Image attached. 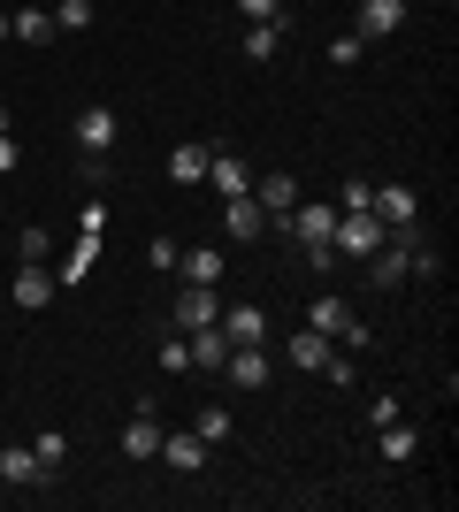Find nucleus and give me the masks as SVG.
I'll use <instances>...</instances> for the list:
<instances>
[{
    "label": "nucleus",
    "mask_w": 459,
    "mask_h": 512,
    "mask_svg": "<svg viewBox=\"0 0 459 512\" xmlns=\"http://www.w3.org/2000/svg\"><path fill=\"white\" fill-rule=\"evenodd\" d=\"M383 222H375V207H352V214H337V230H329V245H337V260H368L375 245H383Z\"/></svg>",
    "instance_id": "obj_1"
},
{
    "label": "nucleus",
    "mask_w": 459,
    "mask_h": 512,
    "mask_svg": "<svg viewBox=\"0 0 459 512\" xmlns=\"http://www.w3.org/2000/svg\"><path fill=\"white\" fill-rule=\"evenodd\" d=\"M368 207H375V222H383L391 237L421 230V192H414V184H375V199H368Z\"/></svg>",
    "instance_id": "obj_2"
},
{
    "label": "nucleus",
    "mask_w": 459,
    "mask_h": 512,
    "mask_svg": "<svg viewBox=\"0 0 459 512\" xmlns=\"http://www.w3.org/2000/svg\"><path fill=\"white\" fill-rule=\"evenodd\" d=\"M215 321H222V283H184V299L169 306V329L192 337V329H215Z\"/></svg>",
    "instance_id": "obj_3"
},
{
    "label": "nucleus",
    "mask_w": 459,
    "mask_h": 512,
    "mask_svg": "<svg viewBox=\"0 0 459 512\" xmlns=\"http://www.w3.org/2000/svg\"><path fill=\"white\" fill-rule=\"evenodd\" d=\"M268 375H276V367H268V344H230V360H222V383L230 390L253 398V390H268Z\"/></svg>",
    "instance_id": "obj_4"
},
{
    "label": "nucleus",
    "mask_w": 459,
    "mask_h": 512,
    "mask_svg": "<svg viewBox=\"0 0 459 512\" xmlns=\"http://www.w3.org/2000/svg\"><path fill=\"white\" fill-rule=\"evenodd\" d=\"M115 138H123V123H115V107H77V153H92V161H108Z\"/></svg>",
    "instance_id": "obj_5"
},
{
    "label": "nucleus",
    "mask_w": 459,
    "mask_h": 512,
    "mask_svg": "<svg viewBox=\"0 0 459 512\" xmlns=\"http://www.w3.org/2000/svg\"><path fill=\"white\" fill-rule=\"evenodd\" d=\"M207 192H222V199H245V192H253V169H245V153L207 146Z\"/></svg>",
    "instance_id": "obj_6"
},
{
    "label": "nucleus",
    "mask_w": 459,
    "mask_h": 512,
    "mask_svg": "<svg viewBox=\"0 0 459 512\" xmlns=\"http://www.w3.org/2000/svg\"><path fill=\"white\" fill-rule=\"evenodd\" d=\"M253 199H261L268 230H284V214L299 207V176H291V169H276V176H253Z\"/></svg>",
    "instance_id": "obj_7"
},
{
    "label": "nucleus",
    "mask_w": 459,
    "mask_h": 512,
    "mask_svg": "<svg viewBox=\"0 0 459 512\" xmlns=\"http://www.w3.org/2000/svg\"><path fill=\"white\" fill-rule=\"evenodd\" d=\"M54 291H62V283H54V268H46V260H16V306H23V314L54 306Z\"/></svg>",
    "instance_id": "obj_8"
},
{
    "label": "nucleus",
    "mask_w": 459,
    "mask_h": 512,
    "mask_svg": "<svg viewBox=\"0 0 459 512\" xmlns=\"http://www.w3.org/2000/svg\"><path fill=\"white\" fill-rule=\"evenodd\" d=\"M0 482H8V490H46L54 474L39 467V451H31V444H8V451H0Z\"/></svg>",
    "instance_id": "obj_9"
},
{
    "label": "nucleus",
    "mask_w": 459,
    "mask_h": 512,
    "mask_svg": "<svg viewBox=\"0 0 459 512\" xmlns=\"http://www.w3.org/2000/svg\"><path fill=\"white\" fill-rule=\"evenodd\" d=\"M391 31H406V0H360L352 39H391Z\"/></svg>",
    "instance_id": "obj_10"
},
{
    "label": "nucleus",
    "mask_w": 459,
    "mask_h": 512,
    "mask_svg": "<svg viewBox=\"0 0 459 512\" xmlns=\"http://www.w3.org/2000/svg\"><path fill=\"white\" fill-rule=\"evenodd\" d=\"M222 230L238 237V245H253V237L268 230V214H261V199L245 192V199H222Z\"/></svg>",
    "instance_id": "obj_11"
},
{
    "label": "nucleus",
    "mask_w": 459,
    "mask_h": 512,
    "mask_svg": "<svg viewBox=\"0 0 459 512\" xmlns=\"http://www.w3.org/2000/svg\"><path fill=\"white\" fill-rule=\"evenodd\" d=\"M161 459H169L176 474H199L207 467V444H199L192 428H161Z\"/></svg>",
    "instance_id": "obj_12"
},
{
    "label": "nucleus",
    "mask_w": 459,
    "mask_h": 512,
    "mask_svg": "<svg viewBox=\"0 0 459 512\" xmlns=\"http://www.w3.org/2000/svg\"><path fill=\"white\" fill-rule=\"evenodd\" d=\"M92 268H100V237H77V245H69V253H62V268H54V283H62V291H77V283H85L92 276Z\"/></svg>",
    "instance_id": "obj_13"
},
{
    "label": "nucleus",
    "mask_w": 459,
    "mask_h": 512,
    "mask_svg": "<svg viewBox=\"0 0 459 512\" xmlns=\"http://www.w3.org/2000/svg\"><path fill=\"white\" fill-rule=\"evenodd\" d=\"M222 337L230 344H268V306H222Z\"/></svg>",
    "instance_id": "obj_14"
},
{
    "label": "nucleus",
    "mask_w": 459,
    "mask_h": 512,
    "mask_svg": "<svg viewBox=\"0 0 459 512\" xmlns=\"http://www.w3.org/2000/svg\"><path fill=\"white\" fill-rule=\"evenodd\" d=\"M123 459H138V467H146V459H161V421H153L146 406H138L131 428H123Z\"/></svg>",
    "instance_id": "obj_15"
},
{
    "label": "nucleus",
    "mask_w": 459,
    "mask_h": 512,
    "mask_svg": "<svg viewBox=\"0 0 459 512\" xmlns=\"http://www.w3.org/2000/svg\"><path fill=\"white\" fill-rule=\"evenodd\" d=\"M176 276L184 283H222V245H184V253H176Z\"/></svg>",
    "instance_id": "obj_16"
},
{
    "label": "nucleus",
    "mask_w": 459,
    "mask_h": 512,
    "mask_svg": "<svg viewBox=\"0 0 459 512\" xmlns=\"http://www.w3.org/2000/svg\"><path fill=\"white\" fill-rule=\"evenodd\" d=\"M184 344H192V367H199V375H222V360H230V337H222V321H215V329H192Z\"/></svg>",
    "instance_id": "obj_17"
},
{
    "label": "nucleus",
    "mask_w": 459,
    "mask_h": 512,
    "mask_svg": "<svg viewBox=\"0 0 459 512\" xmlns=\"http://www.w3.org/2000/svg\"><path fill=\"white\" fill-rule=\"evenodd\" d=\"M238 54H245V62H276V54H284V16H276V23H245Z\"/></svg>",
    "instance_id": "obj_18"
},
{
    "label": "nucleus",
    "mask_w": 459,
    "mask_h": 512,
    "mask_svg": "<svg viewBox=\"0 0 459 512\" xmlns=\"http://www.w3.org/2000/svg\"><path fill=\"white\" fill-rule=\"evenodd\" d=\"M375 444H383V467H406V459L421 451V428H398V421H383V428H375Z\"/></svg>",
    "instance_id": "obj_19"
},
{
    "label": "nucleus",
    "mask_w": 459,
    "mask_h": 512,
    "mask_svg": "<svg viewBox=\"0 0 459 512\" xmlns=\"http://www.w3.org/2000/svg\"><path fill=\"white\" fill-rule=\"evenodd\" d=\"M329 360H337V344H329L322 329H299V337H291V367H314V375H322Z\"/></svg>",
    "instance_id": "obj_20"
},
{
    "label": "nucleus",
    "mask_w": 459,
    "mask_h": 512,
    "mask_svg": "<svg viewBox=\"0 0 459 512\" xmlns=\"http://www.w3.org/2000/svg\"><path fill=\"white\" fill-rule=\"evenodd\" d=\"M169 184H207V146H169Z\"/></svg>",
    "instance_id": "obj_21"
},
{
    "label": "nucleus",
    "mask_w": 459,
    "mask_h": 512,
    "mask_svg": "<svg viewBox=\"0 0 459 512\" xmlns=\"http://www.w3.org/2000/svg\"><path fill=\"white\" fill-rule=\"evenodd\" d=\"M8 31H16L23 46H46V39H54V8H16V16H8Z\"/></svg>",
    "instance_id": "obj_22"
},
{
    "label": "nucleus",
    "mask_w": 459,
    "mask_h": 512,
    "mask_svg": "<svg viewBox=\"0 0 459 512\" xmlns=\"http://www.w3.org/2000/svg\"><path fill=\"white\" fill-rule=\"evenodd\" d=\"M192 436H199V444H207V451H215V444H230V436H238V421H230V413H222V406H199Z\"/></svg>",
    "instance_id": "obj_23"
},
{
    "label": "nucleus",
    "mask_w": 459,
    "mask_h": 512,
    "mask_svg": "<svg viewBox=\"0 0 459 512\" xmlns=\"http://www.w3.org/2000/svg\"><path fill=\"white\" fill-rule=\"evenodd\" d=\"M31 451H39V467H46V474H62V459H69V436H62V428H39V436H31Z\"/></svg>",
    "instance_id": "obj_24"
},
{
    "label": "nucleus",
    "mask_w": 459,
    "mask_h": 512,
    "mask_svg": "<svg viewBox=\"0 0 459 512\" xmlns=\"http://www.w3.org/2000/svg\"><path fill=\"white\" fill-rule=\"evenodd\" d=\"M92 23V0H54V31H85Z\"/></svg>",
    "instance_id": "obj_25"
},
{
    "label": "nucleus",
    "mask_w": 459,
    "mask_h": 512,
    "mask_svg": "<svg viewBox=\"0 0 459 512\" xmlns=\"http://www.w3.org/2000/svg\"><path fill=\"white\" fill-rule=\"evenodd\" d=\"M161 367H169V375H184V367H192V344H184V329H169V337H161Z\"/></svg>",
    "instance_id": "obj_26"
},
{
    "label": "nucleus",
    "mask_w": 459,
    "mask_h": 512,
    "mask_svg": "<svg viewBox=\"0 0 459 512\" xmlns=\"http://www.w3.org/2000/svg\"><path fill=\"white\" fill-rule=\"evenodd\" d=\"M329 62H337V69L368 62V39H352V31H345V39H329Z\"/></svg>",
    "instance_id": "obj_27"
},
{
    "label": "nucleus",
    "mask_w": 459,
    "mask_h": 512,
    "mask_svg": "<svg viewBox=\"0 0 459 512\" xmlns=\"http://www.w3.org/2000/svg\"><path fill=\"white\" fill-rule=\"evenodd\" d=\"M368 199H375V184H368V176H345V192H337V214L368 207Z\"/></svg>",
    "instance_id": "obj_28"
},
{
    "label": "nucleus",
    "mask_w": 459,
    "mask_h": 512,
    "mask_svg": "<svg viewBox=\"0 0 459 512\" xmlns=\"http://www.w3.org/2000/svg\"><path fill=\"white\" fill-rule=\"evenodd\" d=\"M46 253H54V237H46V230H39V222H31V230H23V237H16V260H46Z\"/></svg>",
    "instance_id": "obj_29"
},
{
    "label": "nucleus",
    "mask_w": 459,
    "mask_h": 512,
    "mask_svg": "<svg viewBox=\"0 0 459 512\" xmlns=\"http://www.w3.org/2000/svg\"><path fill=\"white\" fill-rule=\"evenodd\" d=\"M238 16L245 23H276V16H284V0H238Z\"/></svg>",
    "instance_id": "obj_30"
},
{
    "label": "nucleus",
    "mask_w": 459,
    "mask_h": 512,
    "mask_svg": "<svg viewBox=\"0 0 459 512\" xmlns=\"http://www.w3.org/2000/svg\"><path fill=\"white\" fill-rule=\"evenodd\" d=\"M176 253H184L176 237H153V245H146V260H153V268H176Z\"/></svg>",
    "instance_id": "obj_31"
},
{
    "label": "nucleus",
    "mask_w": 459,
    "mask_h": 512,
    "mask_svg": "<svg viewBox=\"0 0 459 512\" xmlns=\"http://www.w3.org/2000/svg\"><path fill=\"white\" fill-rule=\"evenodd\" d=\"M16 169V130H8V138H0V176Z\"/></svg>",
    "instance_id": "obj_32"
},
{
    "label": "nucleus",
    "mask_w": 459,
    "mask_h": 512,
    "mask_svg": "<svg viewBox=\"0 0 459 512\" xmlns=\"http://www.w3.org/2000/svg\"><path fill=\"white\" fill-rule=\"evenodd\" d=\"M8 130H16V115H8V107H0V138H8Z\"/></svg>",
    "instance_id": "obj_33"
},
{
    "label": "nucleus",
    "mask_w": 459,
    "mask_h": 512,
    "mask_svg": "<svg viewBox=\"0 0 459 512\" xmlns=\"http://www.w3.org/2000/svg\"><path fill=\"white\" fill-rule=\"evenodd\" d=\"M0 39H8V8H0Z\"/></svg>",
    "instance_id": "obj_34"
}]
</instances>
